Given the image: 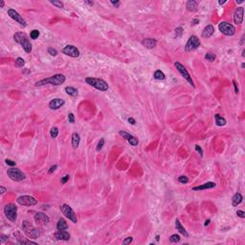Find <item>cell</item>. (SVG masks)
I'll use <instances>...</instances> for the list:
<instances>
[{
  "mask_svg": "<svg viewBox=\"0 0 245 245\" xmlns=\"http://www.w3.org/2000/svg\"><path fill=\"white\" fill-rule=\"evenodd\" d=\"M103 145H105V138H101V139H100V142H99L98 145H97L96 150L97 151L101 150V149L102 148V147H103Z\"/></svg>",
  "mask_w": 245,
  "mask_h": 245,
  "instance_id": "39",
  "label": "cell"
},
{
  "mask_svg": "<svg viewBox=\"0 0 245 245\" xmlns=\"http://www.w3.org/2000/svg\"><path fill=\"white\" fill-rule=\"evenodd\" d=\"M61 52L66 55V56H69L71 58H78L80 56V51L78 49L76 46L74 45H66L64 48H62Z\"/></svg>",
  "mask_w": 245,
  "mask_h": 245,
  "instance_id": "13",
  "label": "cell"
},
{
  "mask_svg": "<svg viewBox=\"0 0 245 245\" xmlns=\"http://www.w3.org/2000/svg\"><path fill=\"white\" fill-rule=\"evenodd\" d=\"M22 227H23L25 235L30 238H34V239H35V238H37L39 235H41L40 230L37 229V228H35L31 223H30V222H29V221H27V220L23 221Z\"/></svg>",
  "mask_w": 245,
  "mask_h": 245,
  "instance_id": "4",
  "label": "cell"
},
{
  "mask_svg": "<svg viewBox=\"0 0 245 245\" xmlns=\"http://www.w3.org/2000/svg\"><path fill=\"white\" fill-rule=\"evenodd\" d=\"M242 200H243V197H242L241 193H235L234 196L232 197V205L234 207H237L238 205H239V204L241 203Z\"/></svg>",
  "mask_w": 245,
  "mask_h": 245,
  "instance_id": "24",
  "label": "cell"
},
{
  "mask_svg": "<svg viewBox=\"0 0 245 245\" xmlns=\"http://www.w3.org/2000/svg\"><path fill=\"white\" fill-rule=\"evenodd\" d=\"M16 202L21 206H35L37 204V200L34 196L21 195L16 199Z\"/></svg>",
  "mask_w": 245,
  "mask_h": 245,
  "instance_id": "11",
  "label": "cell"
},
{
  "mask_svg": "<svg viewBox=\"0 0 245 245\" xmlns=\"http://www.w3.org/2000/svg\"><path fill=\"white\" fill-rule=\"evenodd\" d=\"M180 239H181L180 235H176V234H173V235H171V238H169V241L172 242V243H176V242L180 241Z\"/></svg>",
  "mask_w": 245,
  "mask_h": 245,
  "instance_id": "35",
  "label": "cell"
},
{
  "mask_svg": "<svg viewBox=\"0 0 245 245\" xmlns=\"http://www.w3.org/2000/svg\"><path fill=\"white\" fill-rule=\"evenodd\" d=\"M84 3H86V4H88V5L92 6V5L94 4V2H93V1H87V0H85V1H84Z\"/></svg>",
  "mask_w": 245,
  "mask_h": 245,
  "instance_id": "55",
  "label": "cell"
},
{
  "mask_svg": "<svg viewBox=\"0 0 245 245\" xmlns=\"http://www.w3.org/2000/svg\"><path fill=\"white\" fill-rule=\"evenodd\" d=\"M128 143L131 145V146H133V147H136V146H138V144H139V141H138V139L137 138H135V137L133 136L131 139H129V140L127 141Z\"/></svg>",
  "mask_w": 245,
  "mask_h": 245,
  "instance_id": "40",
  "label": "cell"
},
{
  "mask_svg": "<svg viewBox=\"0 0 245 245\" xmlns=\"http://www.w3.org/2000/svg\"><path fill=\"white\" fill-rule=\"evenodd\" d=\"M183 32H184V30H183L182 27H177V28L174 30L175 37H176V39L181 37V36H182V35H183Z\"/></svg>",
  "mask_w": 245,
  "mask_h": 245,
  "instance_id": "32",
  "label": "cell"
},
{
  "mask_svg": "<svg viewBox=\"0 0 245 245\" xmlns=\"http://www.w3.org/2000/svg\"><path fill=\"white\" fill-rule=\"evenodd\" d=\"M205 60H209V61H211V62H213V61H214V60H215V55L214 54H212V53H207L206 55H205Z\"/></svg>",
  "mask_w": 245,
  "mask_h": 245,
  "instance_id": "34",
  "label": "cell"
},
{
  "mask_svg": "<svg viewBox=\"0 0 245 245\" xmlns=\"http://www.w3.org/2000/svg\"><path fill=\"white\" fill-rule=\"evenodd\" d=\"M119 135L120 136H122V138H125L126 140H129V139H131L133 137V135H131L130 133H127V132H126V131H122V130H120L119 131Z\"/></svg>",
  "mask_w": 245,
  "mask_h": 245,
  "instance_id": "30",
  "label": "cell"
},
{
  "mask_svg": "<svg viewBox=\"0 0 245 245\" xmlns=\"http://www.w3.org/2000/svg\"><path fill=\"white\" fill-rule=\"evenodd\" d=\"M55 238L58 240H69L70 239V234L65 230H60V231L58 230V232L55 234Z\"/></svg>",
  "mask_w": 245,
  "mask_h": 245,
  "instance_id": "18",
  "label": "cell"
},
{
  "mask_svg": "<svg viewBox=\"0 0 245 245\" xmlns=\"http://www.w3.org/2000/svg\"><path fill=\"white\" fill-rule=\"evenodd\" d=\"M67 228H68V225H67L66 220L64 218H60L56 224V229L60 231V230H66Z\"/></svg>",
  "mask_w": 245,
  "mask_h": 245,
  "instance_id": "27",
  "label": "cell"
},
{
  "mask_svg": "<svg viewBox=\"0 0 245 245\" xmlns=\"http://www.w3.org/2000/svg\"><path fill=\"white\" fill-rule=\"evenodd\" d=\"M197 6H198V2L194 1V0H189L187 2V9L190 12H195L197 10Z\"/></svg>",
  "mask_w": 245,
  "mask_h": 245,
  "instance_id": "25",
  "label": "cell"
},
{
  "mask_svg": "<svg viewBox=\"0 0 245 245\" xmlns=\"http://www.w3.org/2000/svg\"><path fill=\"white\" fill-rule=\"evenodd\" d=\"M210 222H211L210 219H207V220L205 221V223H204V225H205V226H208V225L210 224Z\"/></svg>",
  "mask_w": 245,
  "mask_h": 245,
  "instance_id": "57",
  "label": "cell"
},
{
  "mask_svg": "<svg viewBox=\"0 0 245 245\" xmlns=\"http://www.w3.org/2000/svg\"><path fill=\"white\" fill-rule=\"evenodd\" d=\"M244 67H245V63L243 62V63L241 64V68H244Z\"/></svg>",
  "mask_w": 245,
  "mask_h": 245,
  "instance_id": "62",
  "label": "cell"
},
{
  "mask_svg": "<svg viewBox=\"0 0 245 245\" xmlns=\"http://www.w3.org/2000/svg\"><path fill=\"white\" fill-rule=\"evenodd\" d=\"M47 52H48V54H50L52 56H56V55H58V51H56L55 48H53V47H49L48 50H47Z\"/></svg>",
  "mask_w": 245,
  "mask_h": 245,
  "instance_id": "41",
  "label": "cell"
},
{
  "mask_svg": "<svg viewBox=\"0 0 245 245\" xmlns=\"http://www.w3.org/2000/svg\"><path fill=\"white\" fill-rule=\"evenodd\" d=\"M72 147L73 148H78V147L80 146V143H81V137H80V134L77 132H74L72 134Z\"/></svg>",
  "mask_w": 245,
  "mask_h": 245,
  "instance_id": "23",
  "label": "cell"
},
{
  "mask_svg": "<svg viewBox=\"0 0 245 245\" xmlns=\"http://www.w3.org/2000/svg\"><path fill=\"white\" fill-rule=\"evenodd\" d=\"M25 65V60L22 58H17L15 60V66L18 68H22Z\"/></svg>",
  "mask_w": 245,
  "mask_h": 245,
  "instance_id": "31",
  "label": "cell"
},
{
  "mask_svg": "<svg viewBox=\"0 0 245 245\" xmlns=\"http://www.w3.org/2000/svg\"><path fill=\"white\" fill-rule=\"evenodd\" d=\"M175 228H176V230H178L179 233H180L181 235H184L185 238H189L188 232H187V230L182 226V224H181V222L179 221V219H176V220H175Z\"/></svg>",
  "mask_w": 245,
  "mask_h": 245,
  "instance_id": "22",
  "label": "cell"
},
{
  "mask_svg": "<svg viewBox=\"0 0 245 245\" xmlns=\"http://www.w3.org/2000/svg\"><path fill=\"white\" fill-rule=\"evenodd\" d=\"M34 219H35V222L37 225H46L50 222V217L44 213H40V212L35 214Z\"/></svg>",
  "mask_w": 245,
  "mask_h": 245,
  "instance_id": "14",
  "label": "cell"
},
{
  "mask_svg": "<svg viewBox=\"0 0 245 245\" xmlns=\"http://www.w3.org/2000/svg\"><path fill=\"white\" fill-rule=\"evenodd\" d=\"M68 121H69V122H71V124H74V122H75V115H74L73 113H69V114H68Z\"/></svg>",
  "mask_w": 245,
  "mask_h": 245,
  "instance_id": "44",
  "label": "cell"
},
{
  "mask_svg": "<svg viewBox=\"0 0 245 245\" xmlns=\"http://www.w3.org/2000/svg\"><path fill=\"white\" fill-rule=\"evenodd\" d=\"M194 148H195V150L199 153V155L202 157L203 156V150H202V148H201V147H199L198 145H195V147H194Z\"/></svg>",
  "mask_w": 245,
  "mask_h": 245,
  "instance_id": "45",
  "label": "cell"
},
{
  "mask_svg": "<svg viewBox=\"0 0 245 245\" xmlns=\"http://www.w3.org/2000/svg\"><path fill=\"white\" fill-rule=\"evenodd\" d=\"M39 35H40V33H39V30H33V31H31L30 37H31L32 39H39Z\"/></svg>",
  "mask_w": 245,
  "mask_h": 245,
  "instance_id": "37",
  "label": "cell"
},
{
  "mask_svg": "<svg viewBox=\"0 0 245 245\" xmlns=\"http://www.w3.org/2000/svg\"><path fill=\"white\" fill-rule=\"evenodd\" d=\"M237 214H238V216L241 217V218H244L245 217V213L243 212V211L238 210V212H237Z\"/></svg>",
  "mask_w": 245,
  "mask_h": 245,
  "instance_id": "49",
  "label": "cell"
},
{
  "mask_svg": "<svg viewBox=\"0 0 245 245\" xmlns=\"http://www.w3.org/2000/svg\"><path fill=\"white\" fill-rule=\"evenodd\" d=\"M66 81V78L64 75L62 74H56L54 76H51L49 78H46L43 80L36 81L35 83V85L36 87H40V86H45L47 84H51V85H55V86H59L61 85L65 82Z\"/></svg>",
  "mask_w": 245,
  "mask_h": 245,
  "instance_id": "1",
  "label": "cell"
},
{
  "mask_svg": "<svg viewBox=\"0 0 245 245\" xmlns=\"http://www.w3.org/2000/svg\"><path fill=\"white\" fill-rule=\"evenodd\" d=\"M56 168H58V166H56V165H54V166H52V167L50 168L49 171H48V173H49V174H52L53 172H54L56 169Z\"/></svg>",
  "mask_w": 245,
  "mask_h": 245,
  "instance_id": "48",
  "label": "cell"
},
{
  "mask_svg": "<svg viewBox=\"0 0 245 245\" xmlns=\"http://www.w3.org/2000/svg\"><path fill=\"white\" fill-rule=\"evenodd\" d=\"M233 84H234V87H235V94H238V92H239V90H238V84H237V82H235V81H233Z\"/></svg>",
  "mask_w": 245,
  "mask_h": 245,
  "instance_id": "51",
  "label": "cell"
},
{
  "mask_svg": "<svg viewBox=\"0 0 245 245\" xmlns=\"http://www.w3.org/2000/svg\"><path fill=\"white\" fill-rule=\"evenodd\" d=\"M243 14H244V8L243 7H238L235 9V13H234V22L235 24H241L243 21Z\"/></svg>",
  "mask_w": 245,
  "mask_h": 245,
  "instance_id": "15",
  "label": "cell"
},
{
  "mask_svg": "<svg viewBox=\"0 0 245 245\" xmlns=\"http://www.w3.org/2000/svg\"><path fill=\"white\" fill-rule=\"evenodd\" d=\"M8 15H9L11 18H13L14 21H16L17 23H19L21 26H23V27H26V26H27L26 21H25L24 19H23V17L18 14L16 11L14 10V9H9V10H8Z\"/></svg>",
  "mask_w": 245,
  "mask_h": 245,
  "instance_id": "12",
  "label": "cell"
},
{
  "mask_svg": "<svg viewBox=\"0 0 245 245\" xmlns=\"http://www.w3.org/2000/svg\"><path fill=\"white\" fill-rule=\"evenodd\" d=\"M155 238H156V240H157V241H159V239H160V237H159V235H157L156 237H155Z\"/></svg>",
  "mask_w": 245,
  "mask_h": 245,
  "instance_id": "60",
  "label": "cell"
},
{
  "mask_svg": "<svg viewBox=\"0 0 245 245\" xmlns=\"http://www.w3.org/2000/svg\"><path fill=\"white\" fill-rule=\"evenodd\" d=\"M69 178H70V175H69V174H65V175H64V176L62 177V178H61V180H60L61 184H66L67 181L69 180Z\"/></svg>",
  "mask_w": 245,
  "mask_h": 245,
  "instance_id": "43",
  "label": "cell"
},
{
  "mask_svg": "<svg viewBox=\"0 0 245 245\" xmlns=\"http://www.w3.org/2000/svg\"><path fill=\"white\" fill-rule=\"evenodd\" d=\"M178 182L181 183V184H187L189 182V178L187 176H185V175H181V176L178 177Z\"/></svg>",
  "mask_w": 245,
  "mask_h": 245,
  "instance_id": "38",
  "label": "cell"
},
{
  "mask_svg": "<svg viewBox=\"0 0 245 245\" xmlns=\"http://www.w3.org/2000/svg\"><path fill=\"white\" fill-rule=\"evenodd\" d=\"M5 163H6L8 166H11V167H14V166H15V162L11 160V159H6V160H5Z\"/></svg>",
  "mask_w": 245,
  "mask_h": 245,
  "instance_id": "46",
  "label": "cell"
},
{
  "mask_svg": "<svg viewBox=\"0 0 245 245\" xmlns=\"http://www.w3.org/2000/svg\"><path fill=\"white\" fill-rule=\"evenodd\" d=\"M226 2H227L226 0H224V1H218V4H219V5H223V4H225Z\"/></svg>",
  "mask_w": 245,
  "mask_h": 245,
  "instance_id": "58",
  "label": "cell"
},
{
  "mask_svg": "<svg viewBox=\"0 0 245 245\" xmlns=\"http://www.w3.org/2000/svg\"><path fill=\"white\" fill-rule=\"evenodd\" d=\"M50 3L53 4L54 6H56V8H63L64 7V5H63V3L61 2V1H60V0H50Z\"/></svg>",
  "mask_w": 245,
  "mask_h": 245,
  "instance_id": "36",
  "label": "cell"
},
{
  "mask_svg": "<svg viewBox=\"0 0 245 245\" xmlns=\"http://www.w3.org/2000/svg\"><path fill=\"white\" fill-rule=\"evenodd\" d=\"M64 103H65L64 100L60 99V98H56V99H53L52 101L49 102L48 106H49V108L52 109V110H58V109H60L61 106H63Z\"/></svg>",
  "mask_w": 245,
  "mask_h": 245,
  "instance_id": "16",
  "label": "cell"
},
{
  "mask_svg": "<svg viewBox=\"0 0 245 245\" xmlns=\"http://www.w3.org/2000/svg\"><path fill=\"white\" fill-rule=\"evenodd\" d=\"M60 211H61V213L63 214V215L66 217V218H68L70 221H72L73 223H77L78 222L77 215H76V214H75L74 210L69 206V205H67V204H62V205L60 206Z\"/></svg>",
  "mask_w": 245,
  "mask_h": 245,
  "instance_id": "7",
  "label": "cell"
},
{
  "mask_svg": "<svg viewBox=\"0 0 245 245\" xmlns=\"http://www.w3.org/2000/svg\"><path fill=\"white\" fill-rule=\"evenodd\" d=\"M127 122H129L130 125H132V126H134V125L136 124V122H135V120L133 119V118H131V117H129V118L127 119Z\"/></svg>",
  "mask_w": 245,
  "mask_h": 245,
  "instance_id": "52",
  "label": "cell"
},
{
  "mask_svg": "<svg viewBox=\"0 0 245 245\" xmlns=\"http://www.w3.org/2000/svg\"><path fill=\"white\" fill-rule=\"evenodd\" d=\"M199 23V19H197V18H195V19H193V21H192V25H196Z\"/></svg>",
  "mask_w": 245,
  "mask_h": 245,
  "instance_id": "54",
  "label": "cell"
},
{
  "mask_svg": "<svg viewBox=\"0 0 245 245\" xmlns=\"http://www.w3.org/2000/svg\"><path fill=\"white\" fill-rule=\"evenodd\" d=\"M200 44H201V42H200L199 39L196 35H192V36H190V39L186 43L185 51L186 52H192L193 50L197 49L200 46Z\"/></svg>",
  "mask_w": 245,
  "mask_h": 245,
  "instance_id": "10",
  "label": "cell"
},
{
  "mask_svg": "<svg viewBox=\"0 0 245 245\" xmlns=\"http://www.w3.org/2000/svg\"><path fill=\"white\" fill-rule=\"evenodd\" d=\"M133 240V238L132 237H127L126 238H125L124 240H122V244L124 245H126V244H129V243H131Z\"/></svg>",
  "mask_w": 245,
  "mask_h": 245,
  "instance_id": "42",
  "label": "cell"
},
{
  "mask_svg": "<svg viewBox=\"0 0 245 245\" xmlns=\"http://www.w3.org/2000/svg\"><path fill=\"white\" fill-rule=\"evenodd\" d=\"M218 30L225 35H228V36H232L235 34V26L229 22H226V21H222L219 23L218 25Z\"/></svg>",
  "mask_w": 245,
  "mask_h": 245,
  "instance_id": "6",
  "label": "cell"
},
{
  "mask_svg": "<svg viewBox=\"0 0 245 245\" xmlns=\"http://www.w3.org/2000/svg\"><path fill=\"white\" fill-rule=\"evenodd\" d=\"M6 192H7V189H6L5 187H3V186H1V187H0V193H1V194H4Z\"/></svg>",
  "mask_w": 245,
  "mask_h": 245,
  "instance_id": "53",
  "label": "cell"
},
{
  "mask_svg": "<svg viewBox=\"0 0 245 245\" xmlns=\"http://www.w3.org/2000/svg\"><path fill=\"white\" fill-rule=\"evenodd\" d=\"M143 46H145L147 49H152L157 44V40L155 39H145L142 41Z\"/></svg>",
  "mask_w": 245,
  "mask_h": 245,
  "instance_id": "21",
  "label": "cell"
},
{
  "mask_svg": "<svg viewBox=\"0 0 245 245\" xmlns=\"http://www.w3.org/2000/svg\"><path fill=\"white\" fill-rule=\"evenodd\" d=\"M14 235L16 238V240L19 244H36L35 241H32L31 239H27L26 238H24L19 232L14 233Z\"/></svg>",
  "mask_w": 245,
  "mask_h": 245,
  "instance_id": "17",
  "label": "cell"
},
{
  "mask_svg": "<svg viewBox=\"0 0 245 245\" xmlns=\"http://www.w3.org/2000/svg\"><path fill=\"white\" fill-rule=\"evenodd\" d=\"M215 187V183L214 182H206L202 184L200 186H196V187H193V191H204V190H209V189H213Z\"/></svg>",
  "mask_w": 245,
  "mask_h": 245,
  "instance_id": "19",
  "label": "cell"
},
{
  "mask_svg": "<svg viewBox=\"0 0 245 245\" xmlns=\"http://www.w3.org/2000/svg\"><path fill=\"white\" fill-rule=\"evenodd\" d=\"M50 135H51L52 138H56L58 135H59V128L56 127V126L52 127L51 130H50Z\"/></svg>",
  "mask_w": 245,
  "mask_h": 245,
  "instance_id": "33",
  "label": "cell"
},
{
  "mask_svg": "<svg viewBox=\"0 0 245 245\" xmlns=\"http://www.w3.org/2000/svg\"><path fill=\"white\" fill-rule=\"evenodd\" d=\"M244 2V0H237V3L238 4H242Z\"/></svg>",
  "mask_w": 245,
  "mask_h": 245,
  "instance_id": "59",
  "label": "cell"
},
{
  "mask_svg": "<svg viewBox=\"0 0 245 245\" xmlns=\"http://www.w3.org/2000/svg\"><path fill=\"white\" fill-rule=\"evenodd\" d=\"M110 3L112 4L113 6L115 8H119V6H120V4H121V2L120 1H118V0H116V1H113V0H111L110 1Z\"/></svg>",
  "mask_w": 245,
  "mask_h": 245,
  "instance_id": "47",
  "label": "cell"
},
{
  "mask_svg": "<svg viewBox=\"0 0 245 245\" xmlns=\"http://www.w3.org/2000/svg\"><path fill=\"white\" fill-rule=\"evenodd\" d=\"M86 83L89 84L90 86L96 88L97 90L100 91H107L108 90V84L105 81L102 80V79H98V78H92V77H87L85 79Z\"/></svg>",
  "mask_w": 245,
  "mask_h": 245,
  "instance_id": "3",
  "label": "cell"
},
{
  "mask_svg": "<svg viewBox=\"0 0 245 245\" xmlns=\"http://www.w3.org/2000/svg\"><path fill=\"white\" fill-rule=\"evenodd\" d=\"M153 78L155 80H158V81H164L166 79V75L161 70H156L153 74Z\"/></svg>",
  "mask_w": 245,
  "mask_h": 245,
  "instance_id": "29",
  "label": "cell"
},
{
  "mask_svg": "<svg viewBox=\"0 0 245 245\" xmlns=\"http://www.w3.org/2000/svg\"><path fill=\"white\" fill-rule=\"evenodd\" d=\"M174 65H175V67H176L177 71L180 73V75H181V76H182V77L184 78L186 81H188L193 87H195V85H194V83H193V79H192V77H191V75L189 74L188 70L186 69L185 66L183 65L182 63H180L179 61H175Z\"/></svg>",
  "mask_w": 245,
  "mask_h": 245,
  "instance_id": "8",
  "label": "cell"
},
{
  "mask_svg": "<svg viewBox=\"0 0 245 245\" xmlns=\"http://www.w3.org/2000/svg\"><path fill=\"white\" fill-rule=\"evenodd\" d=\"M4 5H5V2H4L3 0H1V1H0V8H4Z\"/></svg>",
  "mask_w": 245,
  "mask_h": 245,
  "instance_id": "56",
  "label": "cell"
},
{
  "mask_svg": "<svg viewBox=\"0 0 245 245\" xmlns=\"http://www.w3.org/2000/svg\"><path fill=\"white\" fill-rule=\"evenodd\" d=\"M64 90H65L67 95L72 96V97H75V96H77L78 95V89L77 88L73 87V86H66Z\"/></svg>",
  "mask_w": 245,
  "mask_h": 245,
  "instance_id": "28",
  "label": "cell"
},
{
  "mask_svg": "<svg viewBox=\"0 0 245 245\" xmlns=\"http://www.w3.org/2000/svg\"><path fill=\"white\" fill-rule=\"evenodd\" d=\"M4 214L11 222H15L17 219V207L10 203L4 207Z\"/></svg>",
  "mask_w": 245,
  "mask_h": 245,
  "instance_id": "5",
  "label": "cell"
},
{
  "mask_svg": "<svg viewBox=\"0 0 245 245\" xmlns=\"http://www.w3.org/2000/svg\"><path fill=\"white\" fill-rule=\"evenodd\" d=\"M244 54H245V50H243V51H242V56H243V58H244V56H245Z\"/></svg>",
  "mask_w": 245,
  "mask_h": 245,
  "instance_id": "61",
  "label": "cell"
},
{
  "mask_svg": "<svg viewBox=\"0 0 245 245\" xmlns=\"http://www.w3.org/2000/svg\"><path fill=\"white\" fill-rule=\"evenodd\" d=\"M7 174L13 181H16V182L22 181V180H24V179L26 178L25 174L21 172L19 168H14V167L11 168H8Z\"/></svg>",
  "mask_w": 245,
  "mask_h": 245,
  "instance_id": "9",
  "label": "cell"
},
{
  "mask_svg": "<svg viewBox=\"0 0 245 245\" xmlns=\"http://www.w3.org/2000/svg\"><path fill=\"white\" fill-rule=\"evenodd\" d=\"M8 238H9V237L8 235H1V242L2 243H4V242L6 241V240H8Z\"/></svg>",
  "mask_w": 245,
  "mask_h": 245,
  "instance_id": "50",
  "label": "cell"
},
{
  "mask_svg": "<svg viewBox=\"0 0 245 245\" xmlns=\"http://www.w3.org/2000/svg\"><path fill=\"white\" fill-rule=\"evenodd\" d=\"M214 33V27L213 25H207L202 31V37L204 39H209Z\"/></svg>",
  "mask_w": 245,
  "mask_h": 245,
  "instance_id": "20",
  "label": "cell"
},
{
  "mask_svg": "<svg viewBox=\"0 0 245 245\" xmlns=\"http://www.w3.org/2000/svg\"><path fill=\"white\" fill-rule=\"evenodd\" d=\"M214 118H215V125H216L217 126H225L226 122H227L226 119L223 118L222 116H220L219 114H215V115H214Z\"/></svg>",
  "mask_w": 245,
  "mask_h": 245,
  "instance_id": "26",
  "label": "cell"
},
{
  "mask_svg": "<svg viewBox=\"0 0 245 245\" xmlns=\"http://www.w3.org/2000/svg\"><path fill=\"white\" fill-rule=\"evenodd\" d=\"M14 40L15 42H17V43H19L26 53L32 52L33 45H32V43L30 42V39H29L28 35H26L25 33H22V32L15 33L14 35Z\"/></svg>",
  "mask_w": 245,
  "mask_h": 245,
  "instance_id": "2",
  "label": "cell"
}]
</instances>
